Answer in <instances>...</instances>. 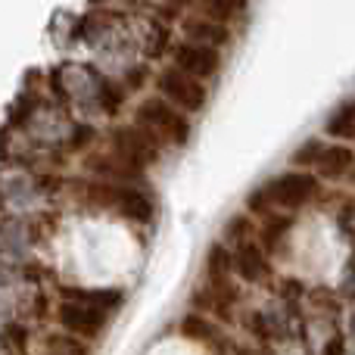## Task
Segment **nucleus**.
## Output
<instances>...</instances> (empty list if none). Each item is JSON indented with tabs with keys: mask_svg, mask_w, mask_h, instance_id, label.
Returning <instances> with one entry per match:
<instances>
[{
	"mask_svg": "<svg viewBox=\"0 0 355 355\" xmlns=\"http://www.w3.org/2000/svg\"><path fill=\"white\" fill-rule=\"evenodd\" d=\"M321 355H346V337H343V334H334V337L324 343Z\"/></svg>",
	"mask_w": 355,
	"mask_h": 355,
	"instance_id": "6ab92c4d",
	"label": "nucleus"
},
{
	"mask_svg": "<svg viewBox=\"0 0 355 355\" xmlns=\"http://www.w3.org/2000/svg\"><path fill=\"white\" fill-rule=\"evenodd\" d=\"M321 153H324V144H321L318 137H312V141H306L293 153V166H318Z\"/></svg>",
	"mask_w": 355,
	"mask_h": 355,
	"instance_id": "dca6fc26",
	"label": "nucleus"
},
{
	"mask_svg": "<svg viewBox=\"0 0 355 355\" xmlns=\"http://www.w3.org/2000/svg\"><path fill=\"white\" fill-rule=\"evenodd\" d=\"M250 234H252V221L246 215L231 218L225 227V240H231V243H243V240H250Z\"/></svg>",
	"mask_w": 355,
	"mask_h": 355,
	"instance_id": "f3484780",
	"label": "nucleus"
},
{
	"mask_svg": "<svg viewBox=\"0 0 355 355\" xmlns=\"http://www.w3.org/2000/svg\"><path fill=\"white\" fill-rule=\"evenodd\" d=\"M327 135L331 137H343V141H355V103H343L327 122Z\"/></svg>",
	"mask_w": 355,
	"mask_h": 355,
	"instance_id": "4468645a",
	"label": "nucleus"
},
{
	"mask_svg": "<svg viewBox=\"0 0 355 355\" xmlns=\"http://www.w3.org/2000/svg\"><path fill=\"white\" fill-rule=\"evenodd\" d=\"M156 87H159L162 100H168L181 112H200L206 106V85L175 66L162 69L159 78H156Z\"/></svg>",
	"mask_w": 355,
	"mask_h": 355,
	"instance_id": "7ed1b4c3",
	"label": "nucleus"
},
{
	"mask_svg": "<svg viewBox=\"0 0 355 355\" xmlns=\"http://www.w3.org/2000/svg\"><path fill=\"white\" fill-rule=\"evenodd\" d=\"M271 206H275V202H271V196H268V187H259L256 193L250 196V202H246V209H250L252 215H268Z\"/></svg>",
	"mask_w": 355,
	"mask_h": 355,
	"instance_id": "a211bd4d",
	"label": "nucleus"
},
{
	"mask_svg": "<svg viewBox=\"0 0 355 355\" xmlns=\"http://www.w3.org/2000/svg\"><path fill=\"white\" fill-rule=\"evenodd\" d=\"M268 187V196L275 206L281 209H302L315 193H318V178L309 172H287L281 178H275Z\"/></svg>",
	"mask_w": 355,
	"mask_h": 355,
	"instance_id": "423d86ee",
	"label": "nucleus"
},
{
	"mask_svg": "<svg viewBox=\"0 0 355 355\" xmlns=\"http://www.w3.org/2000/svg\"><path fill=\"white\" fill-rule=\"evenodd\" d=\"M175 69L193 75V78L206 81L221 69V53L206 44H178L175 47Z\"/></svg>",
	"mask_w": 355,
	"mask_h": 355,
	"instance_id": "0eeeda50",
	"label": "nucleus"
},
{
	"mask_svg": "<svg viewBox=\"0 0 355 355\" xmlns=\"http://www.w3.org/2000/svg\"><path fill=\"white\" fill-rule=\"evenodd\" d=\"M94 200L116 209L128 221H150L153 218V200L135 187H119V184H100L94 187Z\"/></svg>",
	"mask_w": 355,
	"mask_h": 355,
	"instance_id": "39448f33",
	"label": "nucleus"
},
{
	"mask_svg": "<svg viewBox=\"0 0 355 355\" xmlns=\"http://www.w3.org/2000/svg\"><path fill=\"white\" fill-rule=\"evenodd\" d=\"M246 6H250V0H200V10L206 19H212V22H234V19H240L246 12Z\"/></svg>",
	"mask_w": 355,
	"mask_h": 355,
	"instance_id": "f8f14e48",
	"label": "nucleus"
},
{
	"mask_svg": "<svg viewBox=\"0 0 355 355\" xmlns=\"http://www.w3.org/2000/svg\"><path fill=\"white\" fill-rule=\"evenodd\" d=\"M56 318H60V324L66 327L69 334L91 340L103 331L106 318H110V309L100 306V302H87V300H81V296H75L66 290V300H62Z\"/></svg>",
	"mask_w": 355,
	"mask_h": 355,
	"instance_id": "f03ea898",
	"label": "nucleus"
},
{
	"mask_svg": "<svg viewBox=\"0 0 355 355\" xmlns=\"http://www.w3.org/2000/svg\"><path fill=\"white\" fill-rule=\"evenodd\" d=\"M355 166V153L349 147H343V144H334V147H324V153H321L318 159V178H327V181H340L349 168Z\"/></svg>",
	"mask_w": 355,
	"mask_h": 355,
	"instance_id": "9d476101",
	"label": "nucleus"
},
{
	"mask_svg": "<svg viewBox=\"0 0 355 355\" xmlns=\"http://www.w3.org/2000/svg\"><path fill=\"white\" fill-rule=\"evenodd\" d=\"M181 334H184L187 340H196V343H215V340H221L218 327H215L212 321H209L206 315H200V312L184 315V321H181Z\"/></svg>",
	"mask_w": 355,
	"mask_h": 355,
	"instance_id": "ddd939ff",
	"label": "nucleus"
},
{
	"mask_svg": "<svg viewBox=\"0 0 355 355\" xmlns=\"http://www.w3.org/2000/svg\"><path fill=\"white\" fill-rule=\"evenodd\" d=\"M290 227H293V218H290V215H284V218H268V225H265V231H262V243L268 246V250H275Z\"/></svg>",
	"mask_w": 355,
	"mask_h": 355,
	"instance_id": "2eb2a0df",
	"label": "nucleus"
},
{
	"mask_svg": "<svg viewBox=\"0 0 355 355\" xmlns=\"http://www.w3.org/2000/svg\"><path fill=\"white\" fill-rule=\"evenodd\" d=\"M159 147L162 144L156 141L153 135L141 128V125H131V128H119L112 135V150H116L119 162L131 168H144V166H153L159 159Z\"/></svg>",
	"mask_w": 355,
	"mask_h": 355,
	"instance_id": "20e7f679",
	"label": "nucleus"
},
{
	"mask_svg": "<svg viewBox=\"0 0 355 355\" xmlns=\"http://www.w3.org/2000/svg\"><path fill=\"white\" fill-rule=\"evenodd\" d=\"M184 35L190 37V44H206V47H225L227 41H231V31H227V25L221 22H212V19H187L184 22Z\"/></svg>",
	"mask_w": 355,
	"mask_h": 355,
	"instance_id": "1a4fd4ad",
	"label": "nucleus"
},
{
	"mask_svg": "<svg viewBox=\"0 0 355 355\" xmlns=\"http://www.w3.org/2000/svg\"><path fill=\"white\" fill-rule=\"evenodd\" d=\"M234 275L243 277L246 284H262L268 277V259H265V250L252 240H243L234 250Z\"/></svg>",
	"mask_w": 355,
	"mask_h": 355,
	"instance_id": "6e6552de",
	"label": "nucleus"
},
{
	"mask_svg": "<svg viewBox=\"0 0 355 355\" xmlns=\"http://www.w3.org/2000/svg\"><path fill=\"white\" fill-rule=\"evenodd\" d=\"M135 116H137V125H141L147 135H153L159 144H175V147L187 144L190 122L178 106L168 103V100H162V97L144 100V103L137 106Z\"/></svg>",
	"mask_w": 355,
	"mask_h": 355,
	"instance_id": "f257e3e1",
	"label": "nucleus"
},
{
	"mask_svg": "<svg viewBox=\"0 0 355 355\" xmlns=\"http://www.w3.org/2000/svg\"><path fill=\"white\" fill-rule=\"evenodd\" d=\"M352 337H355V315H352Z\"/></svg>",
	"mask_w": 355,
	"mask_h": 355,
	"instance_id": "aec40b11",
	"label": "nucleus"
},
{
	"mask_svg": "<svg viewBox=\"0 0 355 355\" xmlns=\"http://www.w3.org/2000/svg\"><path fill=\"white\" fill-rule=\"evenodd\" d=\"M206 275H209V284L212 287H227L231 284V275H234V256L227 252L225 243H215L206 256Z\"/></svg>",
	"mask_w": 355,
	"mask_h": 355,
	"instance_id": "9b49d317",
	"label": "nucleus"
}]
</instances>
